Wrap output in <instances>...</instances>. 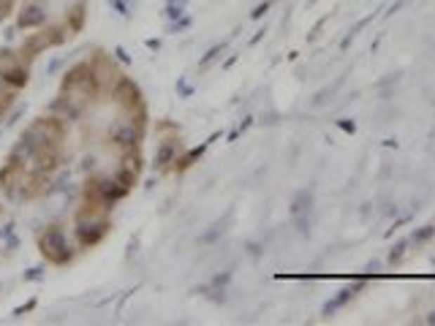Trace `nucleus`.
<instances>
[{"label":"nucleus","instance_id":"1","mask_svg":"<svg viewBox=\"0 0 435 326\" xmlns=\"http://www.w3.org/2000/svg\"><path fill=\"white\" fill-rule=\"evenodd\" d=\"M39 250L41 256L55 266H63L71 261V247L65 242V234H63L60 226H46L39 237Z\"/></svg>","mask_w":435,"mask_h":326},{"label":"nucleus","instance_id":"2","mask_svg":"<svg viewBox=\"0 0 435 326\" xmlns=\"http://www.w3.org/2000/svg\"><path fill=\"white\" fill-rule=\"evenodd\" d=\"M0 215H3V207H0Z\"/></svg>","mask_w":435,"mask_h":326}]
</instances>
